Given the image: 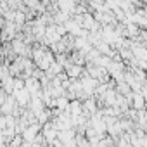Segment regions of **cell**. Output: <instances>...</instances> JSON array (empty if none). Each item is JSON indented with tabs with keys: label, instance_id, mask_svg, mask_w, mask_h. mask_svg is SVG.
I'll return each mask as SVG.
<instances>
[{
	"label": "cell",
	"instance_id": "obj_1",
	"mask_svg": "<svg viewBox=\"0 0 147 147\" xmlns=\"http://www.w3.org/2000/svg\"><path fill=\"white\" fill-rule=\"evenodd\" d=\"M12 97H14L16 104L21 106V107H26V106L30 104V99H31L30 92H28L24 87H23V88H18V90H12Z\"/></svg>",
	"mask_w": 147,
	"mask_h": 147
},
{
	"label": "cell",
	"instance_id": "obj_2",
	"mask_svg": "<svg viewBox=\"0 0 147 147\" xmlns=\"http://www.w3.org/2000/svg\"><path fill=\"white\" fill-rule=\"evenodd\" d=\"M75 5H76L75 0H57V7H59L62 12H67V14H73Z\"/></svg>",
	"mask_w": 147,
	"mask_h": 147
},
{
	"label": "cell",
	"instance_id": "obj_3",
	"mask_svg": "<svg viewBox=\"0 0 147 147\" xmlns=\"http://www.w3.org/2000/svg\"><path fill=\"white\" fill-rule=\"evenodd\" d=\"M131 100H133V107L135 109H144V104H145V99L140 92H133L131 94Z\"/></svg>",
	"mask_w": 147,
	"mask_h": 147
},
{
	"label": "cell",
	"instance_id": "obj_4",
	"mask_svg": "<svg viewBox=\"0 0 147 147\" xmlns=\"http://www.w3.org/2000/svg\"><path fill=\"white\" fill-rule=\"evenodd\" d=\"M55 106H57L61 111H66V113H67V107H69V100H67L64 95H59V97L55 99Z\"/></svg>",
	"mask_w": 147,
	"mask_h": 147
},
{
	"label": "cell",
	"instance_id": "obj_5",
	"mask_svg": "<svg viewBox=\"0 0 147 147\" xmlns=\"http://www.w3.org/2000/svg\"><path fill=\"white\" fill-rule=\"evenodd\" d=\"M16 135H18V137H16V138H14V140H12V142H11V144H12V145H18V144H21V142H23V138H21V137H19V133H16Z\"/></svg>",
	"mask_w": 147,
	"mask_h": 147
},
{
	"label": "cell",
	"instance_id": "obj_6",
	"mask_svg": "<svg viewBox=\"0 0 147 147\" xmlns=\"http://www.w3.org/2000/svg\"><path fill=\"white\" fill-rule=\"evenodd\" d=\"M49 4V0H42V5H47Z\"/></svg>",
	"mask_w": 147,
	"mask_h": 147
}]
</instances>
